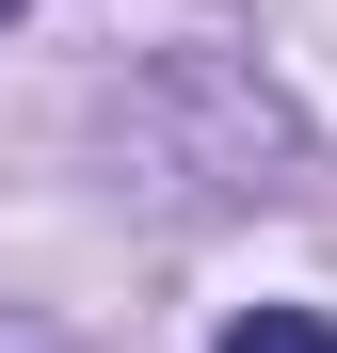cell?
Returning a JSON list of instances; mask_svg holds the SVG:
<instances>
[{
	"label": "cell",
	"instance_id": "2",
	"mask_svg": "<svg viewBox=\"0 0 337 353\" xmlns=\"http://www.w3.org/2000/svg\"><path fill=\"white\" fill-rule=\"evenodd\" d=\"M0 17H17V0H0Z\"/></svg>",
	"mask_w": 337,
	"mask_h": 353
},
{
	"label": "cell",
	"instance_id": "1",
	"mask_svg": "<svg viewBox=\"0 0 337 353\" xmlns=\"http://www.w3.org/2000/svg\"><path fill=\"white\" fill-rule=\"evenodd\" d=\"M225 353H337V321H321V305H241Z\"/></svg>",
	"mask_w": 337,
	"mask_h": 353
}]
</instances>
